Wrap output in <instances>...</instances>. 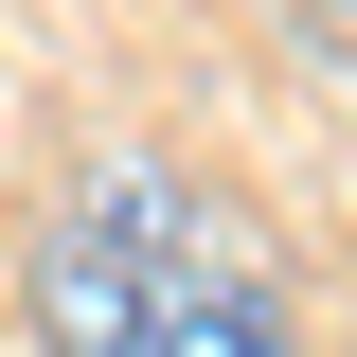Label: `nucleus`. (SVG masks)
Here are the masks:
<instances>
[{"label":"nucleus","mask_w":357,"mask_h":357,"mask_svg":"<svg viewBox=\"0 0 357 357\" xmlns=\"http://www.w3.org/2000/svg\"><path fill=\"white\" fill-rule=\"evenodd\" d=\"M36 340L54 357H304V321H286V268L178 161H89V197L36 250Z\"/></svg>","instance_id":"1"}]
</instances>
